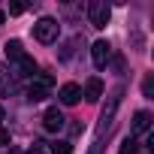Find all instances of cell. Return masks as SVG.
I'll list each match as a JSON object with an SVG mask.
<instances>
[{
	"label": "cell",
	"instance_id": "cell-1",
	"mask_svg": "<svg viewBox=\"0 0 154 154\" xmlns=\"http://www.w3.org/2000/svg\"><path fill=\"white\" fill-rule=\"evenodd\" d=\"M33 36H36V42L51 45V42L60 36V24H57L54 18H39V21L33 24Z\"/></svg>",
	"mask_w": 154,
	"mask_h": 154
},
{
	"label": "cell",
	"instance_id": "cell-2",
	"mask_svg": "<svg viewBox=\"0 0 154 154\" xmlns=\"http://www.w3.org/2000/svg\"><path fill=\"white\" fill-rule=\"evenodd\" d=\"M51 85H54V79H51L48 72H36L33 82H30V88H27V100H30V103H39V100L48 94Z\"/></svg>",
	"mask_w": 154,
	"mask_h": 154
},
{
	"label": "cell",
	"instance_id": "cell-3",
	"mask_svg": "<svg viewBox=\"0 0 154 154\" xmlns=\"http://www.w3.org/2000/svg\"><path fill=\"white\" fill-rule=\"evenodd\" d=\"M88 15H91V24L94 27H106L109 24V6L103 3V0H94V3H88Z\"/></svg>",
	"mask_w": 154,
	"mask_h": 154
},
{
	"label": "cell",
	"instance_id": "cell-4",
	"mask_svg": "<svg viewBox=\"0 0 154 154\" xmlns=\"http://www.w3.org/2000/svg\"><path fill=\"white\" fill-rule=\"evenodd\" d=\"M109 54H112V45H109L106 39H100V42L91 45V57H94V66H97V69H103V66L109 63Z\"/></svg>",
	"mask_w": 154,
	"mask_h": 154
},
{
	"label": "cell",
	"instance_id": "cell-5",
	"mask_svg": "<svg viewBox=\"0 0 154 154\" xmlns=\"http://www.w3.org/2000/svg\"><path fill=\"white\" fill-rule=\"evenodd\" d=\"M63 115H60V109H45V115H42V127L48 130V133H57L60 127H63Z\"/></svg>",
	"mask_w": 154,
	"mask_h": 154
},
{
	"label": "cell",
	"instance_id": "cell-6",
	"mask_svg": "<svg viewBox=\"0 0 154 154\" xmlns=\"http://www.w3.org/2000/svg\"><path fill=\"white\" fill-rule=\"evenodd\" d=\"M57 97H60V103H63V106H75V103H79V97H82V88L75 85V82H66V85L60 88V94H57Z\"/></svg>",
	"mask_w": 154,
	"mask_h": 154
},
{
	"label": "cell",
	"instance_id": "cell-7",
	"mask_svg": "<svg viewBox=\"0 0 154 154\" xmlns=\"http://www.w3.org/2000/svg\"><path fill=\"white\" fill-rule=\"evenodd\" d=\"M103 97V82L100 79H88V85H85V100L88 103H97Z\"/></svg>",
	"mask_w": 154,
	"mask_h": 154
},
{
	"label": "cell",
	"instance_id": "cell-8",
	"mask_svg": "<svg viewBox=\"0 0 154 154\" xmlns=\"http://www.w3.org/2000/svg\"><path fill=\"white\" fill-rule=\"evenodd\" d=\"M148 127H151V115L142 109V112H136L133 115V133H148Z\"/></svg>",
	"mask_w": 154,
	"mask_h": 154
},
{
	"label": "cell",
	"instance_id": "cell-9",
	"mask_svg": "<svg viewBox=\"0 0 154 154\" xmlns=\"http://www.w3.org/2000/svg\"><path fill=\"white\" fill-rule=\"evenodd\" d=\"M12 88H15V85H12V75L6 72V66H3V63H0V97H9V94H12Z\"/></svg>",
	"mask_w": 154,
	"mask_h": 154
},
{
	"label": "cell",
	"instance_id": "cell-10",
	"mask_svg": "<svg viewBox=\"0 0 154 154\" xmlns=\"http://www.w3.org/2000/svg\"><path fill=\"white\" fill-rule=\"evenodd\" d=\"M18 69H21V75H36V60L30 54H24V57H18Z\"/></svg>",
	"mask_w": 154,
	"mask_h": 154
},
{
	"label": "cell",
	"instance_id": "cell-11",
	"mask_svg": "<svg viewBox=\"0 0 154 154\" xmlns=\"http://www.w3.org/2000/svg\"><path fill=\"white\" fill-rule=\"evenodd\" d=\"M6 57H12V60L24 57V48H21V42H18V39H9V42H6Z\"/></svg>",
	"mask_w": 154,
	"mask_h": 154
},
{
	"label": "cell",
	"instance_id": "cell-12",
	"mask_svg": "<svg viewBox=\"0 0 154 154\" xmlns=\"http://www.w3.org/2000/svg\"><path fill=\"white\" fill-rule=\"evenodd\" d=\"M136 151H139V145H136L133 136H127V139L121 142V148H118V154H136Z\"/></svg>",
	"mask_w": 154,
	"mask_h": 154
},
{
	"label": "cell",
	"instance_id": "cell-13",
	"mask_svg": "<svg viewBox=\"0 0 154 154\" xmlns=\"http://www.w3.org/2000/svg\"><path fill=\"white\" fill-rule=\"evenodd\" d=\"M142 94H145V97H154V79H151V75H145V82H142Z\"/></svg>",
	"mask_w": 154,
	"mask_h": 154
},
{
	"label": "cell",
	"instance_id": "cell-14",
	"mask_svg": "<svg viewBox=\"0 0 154 154\" xmlns=\"http://www.w3.org/2000/svg\"><path fill=\"white\" fill-rule=\"evenodd\" d=\"M51 154H69V142H54L51 145Z\"/></svg>",
	"mask_w": 154,
	"mask_h": 154
},
{
	"label": "cell",
	"instance_id": "cell-15",
	"mask_svg": "<svg viewBox=\"0 0 154 154\" xmlns=\"http://www.w3.org/2000/svg\"><path fill=\"white\" fill-rule=\"evenodd\" d=\"M24 9H27V3H12V6H9V15H21Z\"/></svg>",
	"mask_w": 154,
	"mask_h": 154
},
{
	"label": "cell",
	"instance_id": "cell-16",
	"mask_svg": "<svg viewBox=\"0 0 154 154\" xmlns=\"http://www.w3.org/2000/svg\"><path fill=\"white\" fill-rule=\"evenodd\" d=\"M0 145H9V130L0 127Z\"/></svg>",
	"mask_w": 154,
	"mask_h": 154
},
{
	"label": "cell",
	"instance_id": "cell-17",
	"mask_svg": "<svg viewBox=\"0 0 154 154\" xmlns=\"http://www.w3.org/2000/svg\"><path fill=\"white\" fill-rule=\"evenodd\" d=\"M27 154H45V151H42V145H33V148H30Z\"/></svg>",
	"mask_w": 154,
	"mask_h": 154
},
{
	"label": "cell",
	"instance_id": "cell-18",
	"mask_svg": "<svg viewBox=\"0 0 154 154\" xmlns=\"http://www.w3.org/2000/svg\"><path fill=\"white\" fill-rule=\"evenodd\" d=\"M3 18H6V15H3V9H0V24H3Z\"/></svg>",
	"mask_w": 154,
	"mask_h": 154
},
{
	"label": "cell",
	"instance_id": "cell-19",
	"mask_svg": "<svg viewBox=\"0 0 154 154\" xmlns=\"http://www.w3.org/2000/svg\"><path fill=\"white\" fill-rule=\"evenodd\" d=\"M0 121H3V106H0Z\"/></svg>",
	"mask_w": 154,
	"mask_h": 154
},
{
	"label": "cell",
	"instance_id": "cell-20",
	"mask_svg": "<svg viewBox=\"0 0 154 154\" xmlns=\"http://www.w3.org/2000/svg\"><path fill=\"white\" fill-rule=\"evenodd\" d=\"M9 154H21V151H9Z\"/></svg>",
	"mask_w": 154,
	"mask_h": 154
}]
</instances>
